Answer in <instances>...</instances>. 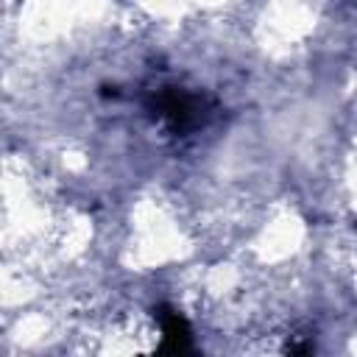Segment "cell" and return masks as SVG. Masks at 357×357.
Listing matches in <instances>:
<instances>
[{"mask_svg":"<svg viewBox=\"0 0 357 357\" xmlns=\"http://www.w3.org/2000/svg\"><path fill=\"white\" fill-rule=\"evenodd\" d=\"M156 321L162 326V351H173V354H181L190 349V324L170 307H159L156 310Z\"/></svg>","mask_w":357,"mask_h":357,"instance_id":"7a4b0ae2","label":"cell"},{"mask_svg":"<svg viewBox=\"0 0 357 357\" xmlns=\"http://www.w3.org/2000/svg\"><path fill=\"white\" fill-rule=\"evenodd\" d=\"M151 109L173 134H187V131L204 126V120L209 114L204 98L190 95V92L178 89V86L159 89L153 95V100H151Z\"/></svg>","mask_w":357,"mask_h":357,"instance_id":"6da1fadb","label":"cell"}]
</instances>
